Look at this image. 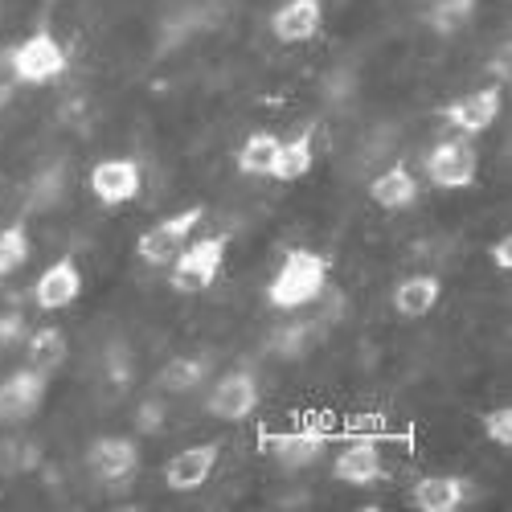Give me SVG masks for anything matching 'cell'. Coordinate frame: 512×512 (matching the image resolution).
<instances>
[{
    "instance_id": "obj_14",
    "label": "cell",
    "mask_w": 512,
    "mask_h": 512,
    "mask_svg": "<svg viewBox=\"0 0 512 512\" xmlns=\"http://www.w3.org/2000/svg\"><path fill=\"white\" fill-rule=\"evenodd\" d=\"M78 295H82V271H78V263L70 259V254L58 263H50L33 283V304L41 312H62L78 300Z\"/></svg>"
},
{
    "instance_id": "obj_19",
    "label": "cell",
    "mask_w": 512,
    "mask_h": 512,
    "mask_svg": "<svg viewBox=\"0 0 512 512\" xmlns=\"http://www.w3.org/2000/svg\"><path fill=\"white\" fill-rule=\"evenodd\" d=\"M316 164V152H312V136H295V140H283L279 152H275V164H271V177L275 181H304Z\"/></svg>"
},
{
    "instance_id": "obj_6",
    "label": "cell",
    "mask_w": 512,
    "mask_h": 512,
    "mask_svg": "<svg viewBox=\"0 0 512 512\" xmlns=\"http://www.w3.org/2000/svg\"><path fill=\"white\" fill-rule=\"evenodd\" d=\"M500 107H504V87L500 82H488V87L472 91V95H459L443 107V119L455 127L459 136H484L488 127L500 119Z\"/></svg>"
},
{
    "instance_id": "obj_22",
    "label": "cell",
    "mask_w": 512,
    "mask_h": 512,
    "mask_svg": "<svg viewBox=\"0 0 512 512\" xmlns=\"http://www.w3.org/2000/svg\"><path fill=\"white\" fill-rule=\"evenodd\" d=\"M205 381V361L201 357H173L164 361V369L156 373V386L164 394H193Z\"/></svg>"
},
{
    "instance_id": "obj_27",
    "label": "cell",
    "mask_w": 512,
    "mask_h": 512,
    "mask_svg": "<svg viewBox=\"0 0 512 512\" xmlns=\"http://www.w3.org/2000/svg\"><path fill=\"white\" fill-rule=\"evenodd\" d=\"M21 336H25V316L21 312H0V353L13 349Z\"/></svg>"
},
{
    "instance_id": "obj_9",
    "label": "cell",
    "mask_w": 512,
    "mask_h": 512,
    "mask_svg": "<svg viewBox=\"0 0 512 512\" xmlns=\"http://www.w3.org/2000/svg\"><path fill=\"white\" fill-rule=\"evenodd\" d=\"M218 459H222V443H193L164 463V484L173 492H197L209 484Z\"/></svg>"
},
{
    "instance_id": "obj_13",
    "label": "cell",
    "mask_w": 512,
    "mask_h": 512,
    "mask_svg": "<svg viewBox=\"0 0 512 512\" xmlns=\"http://www.w3.org/2000/svg\"><path fill=\"white\" fill-rule=\"evenodd\" d=\"M332 476L353 488H369L377 480H386V455H381L377 439H349V447L332 463Z\"/></svg>"
},
{
    "instance_id": "obj_3",
    "label": "cell",
    "mask_w": 512,
    "mask_h": 512,
    "mask_svg": "<svg viewBox=\"0 0 512 512\" xmlns=\"http://www.w3.org/2000/svg\"><path fill=\"white\" fill-rule=\"evenodd\" d=\"M70 66L66 46L54 33H29L21 46L9 54V74L21 82V87H46V82H58Z\"/></svg>"
},
{
    "instance_id": "obj_10",
    "label": "cell",
    "mask_w": 512,
    "mask_h": 512,
    "mask_svg": "<svg viewBox=\"0 0 512 512\" xmlns=\"http://www.w3.org/2000/svg\"><path fill=\"white\" fill-rule=\"evenodd\" d=\"M87 467H91V476L107 488H119L136 476V467H140V447L136 439H95L91 451H87Z\"/></svg>"
},
{
    "instance_id": "obj_29",
    "label": "cell",
    "mask_w": 512,
    "mask_h": 512,
    "mask_svg": "<svg viewBox=\"0 0 512 512\" xmlns=\"http://www.w3.org/2000/svg\"><path fill=\"white\" fill-rule=\"evenodd\" d=\"M488 259H492L496 271H512V238H508V234L488 246Z\"/></svg>"
},
{
    "instance_id": "obj_15",
    "label": "cell",
    "mask_w": 512,
    "mask_h": 512,
    "mask_svg": "<svg viewBox=\"0 0 512 512\" xmlns=\"http://www.w3.org/2000/svg\"><path fill=\"white\" fill-rule=\"evenodd\" d=\"M324 25V0H283L271 17V29L287 46H304Z\"/></svg>"
},
{
    "instance_id": "obj_4",
    "label": "cell",
    "mask_w": 512,
    "mask_h": 512,
    "mask_svg": "<svg viewBox=\"0 0 512 512\" xmlns=\"http://www.w3.org/2000/svg\"><path fill=\"white\" fill-rule=\"evenodd\" d=\"M476 173H480V156H476V144L472 136H455V140H443L426 152V177H431L435 189H472L476 185Z\"/></svg>"
},
{
    "instance_id": "obj_5",
    "label": "cell",
    "mask_w": 512,
    "mask_h": 512,
    "mask_svg": "<svg viewBox=\"0 0 512 512\" xmlns=\"http://www.w3.org/2000/svg\"><path fill=\"white\" fill-rule=\"evenodd\" d=\"M201 218H205L201 205H189V209H181V213H168V218H160L152 230L140 234L136 254H140L144 263H152V267H168V263L177 259V250L193 238V230L201 226Z\"/></svg>"
},
{
    "instance_id": "obj_26",
    "label": "cell",
    "mask_w": 512,
    "mask_h": 512,
    "mask_svg": "<svg viewBox=\"0 0 512 512\" xmlns=\"http://www.w3.org/2000/svg\"><path fill=\"white\" fill-rule=\"evenodd\" d=\"M160 426H164V402H160V398L140 402V410H136V431H140V435H156Z\"/></svg>"
},
{
    "instance_id": "obj_12",
    "label": "cell",
    "mask_w": 512,
    "mask_h": 512,
    "mask_svg": "<svg viewBox=\"0 0 512 512\" xmlns=\"http://www.w3.org/2000/svg\"><path fill=\"white\" fill-rule=\"evenodd\" d=\"M50 386V373H37V369H17L0 381V422H25L37 414L41 398H46Z\"/></svg>"
},
{
    "instance_id": "obj_28",
    "label": "cell",
    "mask_w": 512,
    "mask_h": 512,
    "mask_svg": "<svg viewBox=\"0 0 512 512\" xmlns=\"http://www.w3.org/2000/svg\"><path fill=\"white\" fill-rule=\"evenodd\" d=\"M107 373L119 381V386H127V381H132V365H127V349H123V345H115V349L107 353Z\"/></svg>"
},
{
    "instance_id": "obj_18",
    "label": "cell",
    "mask_w": 512,
    "mask_h": 512,
    "mask_svg": "<svg viewBox=\"0 0 512 512\" xmlns=\"http://www.w3.org/2000/svg\"><path fill=\"white\" fill-rule=\"evenodd\" d=\"M369 197L381 209L402 213V209H410L418 201V181H414V173H406L402 164H394V168H386V173H377L369 181Z\"/></svg>"
},
{
    "instance_id": "obj_24",
    "label": "cell",
    "mask_w": 512,
    "mask_h": 512,
    "mask_svg": "<svg viewBox=\"0 0 512 512\" xmlns=\"http://www.w3.org/2000/svg\"><path fill=\"white\" fill-rule=\"evenodd\" d=\"M25 263H29V234H25V226L21 222L5 226V230H0V279L21 271Z\"/></svg>"
},
{
    "instance_id": "obj_8",
    "label": "cell",
    "mask_w": 512,
    "mask_h": 512,
    "mask_svg": "<svg viewBox=\"0 0 512 512\" xmlns=\"http://www.w3.org/2000/svg\"><path fill=\"white\" fill-rule=\"evenodd\" d=\"M328 443V431L324 426H295V431H275V435H263L259 447L263 455H275L283 472H300L308 467Z\"/></svg>"
},
{
    "instance_id": "obj_25",
    "label": "cell",
    "mask_w": 512,
    "mask_h": 512,
    "mask_svg": "<svg viewBox=\"0 0 512 512\" xmlns=\"http://www.w3.org/2000/svg\"><path fill=\"white\" fill-rule=\"evenodd\" d=\"M480 431H484V439L488 443H496V447H512V406H492V410H484L480 414Z\"/></svg>"
},
{
    "instance_id": "obj_2",
    "label": "cell",
    "mask_w": 512,
    "mask_h": 512,
    "mask_svg": "<svg viewBox=\"0 0 512 512\" xmlns=\"http://www.w3.org/2000/svg\"><path fill=\"white\" fill-rule=\"evenodd\" d=\"M226 250H230V234H209V238H197V242H185L177 250V259L168 263V283L181 295H197V291H209L213 279L222 275L226 267Z\"/></svg>"
},
{
    "instance_id": "obj_17",
    "label": "cell",
    "mask_w": 512,
    "mask_h": 512,
    "mask_svg": "<svg viewBox=\"0 0 512 512\" xmlns=\"http://www.w3.org/2000/svg\"><path fill=\"white\" fill-rule=\"evenodd\" d=\"M410 504L418 512H459L467 504V480H459V476H422L410 488Z\"/></svg>"
},
{
    "instance_id": "obj_21",
    "label": "cell",
    "mask_w": 512,
    "mask_h": 512,
    "mask_svg": "<svg viewBox=\"0 0 512 512\" xmlns=\"http://www.w3.org/2000/svg\"><path fill=\"white\" fill-rule=\"evenodd\" d=\"M279 136L275 132H250L238 148V173L242 177H271V164L279 152Z\"/></svg>"
},
{
    "instance_id": "obj_16",
    "label": "cell",
    "mask_w": 512,
    "mask_h": 512,
    "mask_svg": "<svg viewBox=\"0 0 512 512\" xmlns=\"http://www.w3.org/2000/svg\"><path fill=\"white\" fill-rule=\"evenodd\" d=\"M443 300V279L439 275H406L398 287H394V312L406 316V320H422L431 316Z\"/></svg>"
},
{
    "instance_id": "obj_23",
    "label": "cell",
    "mask_w": 512,
    "mask_h": 512,
    "mask_svg": "<svg viewBox=\"0 0 512 512\" xmlns=\"http://www.w3.org/2000/svg\"><path fill=\"white\" fill-rule=\"evenodd\" d=\"M476 13V0H431L426 9V25L439 29V33H459Z\"/></svg>"
},
{
    "instance_id": "obj_20",
    "label": "cell",
    "mask_w": 512,
    "mask_h": 512,
    "mask_svg": "<svg viewBox=\"0 0 512 512\" xmlns=\"http://www.w3.org/2000/svg\"><path fill=\"white\" fill-rule=\"evenodd\" d=\"M25 357H29V369H37V373H54V369H62L66 357H70L66 332H62V328H37V332L29 336Z\"/></svg>"
},
{
    "instance_id": "obj_11",
    "label": "cell",
    "mask_w": 512,
    "mask_h": 512,
    "mask_svg": "<svg viewBox=\"0 0 512 512\" xmlns=\"http://www.w3.org/2000/svg\"><path fill=\"white\" fill-rule=\"evenodd\" d=\"M254 406H259V381L250 369H230L209 394V414L222 422H242L254 414Z\"/></svg>"
},
{
    "instance_id": "obj_1",
    "label": "cell",
    "mask_w": 512,
    "mask_h": 512,
    "mask_svg": "<svg viewBox=\"0 0 512 512\" xmlns=\"http://www.w3.org/2000/svg\"><path fill=\"white\" fill-rule=\"evenodd\" d=\"M328 287V259L316 250H287L283 263L267 287V304L275 312H295L308 308L312 300H320V291Z\"/></svg>"
},
{
    "instance_id": "obj_7",
    "label": "cell",
    "mask_w": 512,
    "mask_h": 512,
    "mask_svg": "<svg viewBox=\"0 0 512 512\" xmlns=\"http://www.w3.org/2000/svg\"><path fill=\"white\" fill-rule=\"evenodd\" d=\"M140 185H144V173L132 156H111V160H99L91 168V193L99 205H127L140 197Z\"/></svg>"
}]
</instances>
